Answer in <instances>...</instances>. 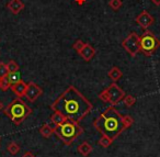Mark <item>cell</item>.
I'll use <instances>...</instances> for the list:
<instances>
[{"instance_id": "8", "label": "cell", "mask_w": 160, "mask_h": 157, "mask_svg": "<svg viewBox=\"0 0 160 157\" xmlns=\"http://www.w3.org/2000/svg\"><path fill=\"white\" fill-rule=\"evenodd\" d=\"M42 93H43V90L38 85H36L35 82H33V81H30L29 84H28V89H27V91H25L24 97L28 99V101L35 102Z\"/></svg>"}, {"instance_id": "6", "label": "cell", "mask_w": 160, "mask_h": 157, "mask_svg": "<svg viewBox=\"0 0 160 157\" xmlns=\"http://www.w3.org/2000/svg\"><path fill=\"white\" fill-rule=\"evenodd\" d=\"M125 96H126L125 95V91L118 85H116V82L111 84L108 88H105L104 90H102L99 93V98L103 102H108L111 106L118 104L121 100L124 99Z\"/></svg>"}, {"instance_id": "29", "label": "cell", "mask_w": 160, "mask_h": 157, "mask_svg": "<svg viewBox=\"0 0 160 157\" xmlns=\"http://www.w3.org/2000/svg\"><path fill=\"white\" fill-rule=\"evenodd\" d=\"M2 108H3V104H2V102L0 101V111L2 110Z\"/></svg>"}, {"instance_id": "11", "label": "cell", "mask_w": 160, "mask_h": 157, "mask_svg": "<svg viewBox=\"0 0 160 157\" xmlns=\"http://www.w3.org/2000/svg\"><path fill=\"white\" fill-rule=\"evenodd\" d=\"M7 9L11 13L19 14L24 9V3H22V0H10L7 5Z\"/></svg>"}, {"instance_id": "12", "label": "cell", "mask_w": 160, "mask_h": 157, "mask_svg": "<svg viewBox=\"0 0 160 157\" xmlns=\"http://www.w3.org/2000/svg\"><path fill=\"white\" fill-rule=\"evenodd\" d=\"M27 89H28V84L23 81V80H21L20 82H18L17 85H14V86L11 87V90L13 91L14 95H16L17 97H19V98L23 97V96L25 95V91H27Z\"/></svg>"}, {"instance_id": "18", "label": "cell", "mask_w": 160, "mask_h": 157, "mask_svg": "<svg viewBox=\"0 0 160 157\" xmlns=\"http://www.w3.org/2000/svg\"><path fill=\"white\" fill-rule=\"evenodd\" d=\"M7 150L10 155H17L20 150V146L16 143V142H10L7 146Z\"/></svg>"}, {"instance_id": "14", "label": "cell", "mask_w": 160, "mask_h": 157, "mask_svg": "<svg viewBox=\"0 0 160 157\" xmlns=\"http://www.w3.org/2000/svg\"><path fill=\"white\" fill-rule=\"evenodd\" d=\"M66 120H67V118L65 117L64 114H62L60 112H57V111H54V113L51 115V121H52V123H54L55 126L64 123Z\"/></svg>"}, {"instance_id": "24", "label": "cell", "mask_w": 160, "mask_h": 157, "mask_svg": "<svg viewBox=\"0 0 160 157\" xmlns=\"http://www.w3.org/2000/svg\"><path fill=\"white\" fill-rule=\"evenodd\" d=\"M8 74H9V71H8L7 64L0 63V78L6 77V76H8Z\"/></svg>"}, {"instance_id": "20", "label": "cell", "mask_w": 160, "mask_h": 157, "mask_svg": "<svg viewBox=\"0 0 160 157\" xmlns=\"http://www.w3.org/2000/svg\"><path fill=\"white\" fill-rule=\"evenodd\" d=\"M123 100H124V103L127 108H131V107H133L136 103V98L132 95H126Z\"/></svg>"}, {"instance_id": "23", "label": "cell", "mask_w": 160, "mask_h": 157, "mask_svg": "<svg viewBox=\"0 0 160 157\" xmlns=\"http://www.w3.org/2000/svg\"><path fill=\"white\" fill-rule=\"evenodd\" d=\"M123 3L122 0H110L109 1V6L111 9H113L114 11H118L121 7H122Z\"/></svg>"}, {"instance_id": "9", "label": "cell", "mask_w": 160, "mask_h": 157, "mask_svg": "<svg viewBox=\"0 0 160 157\" xmlns=\"http://www.w3.org/2000/svg\"><path fill=\"white\" fill-rule=\"evenodd\" d=\"M153 22H155V18H153L149 12H147L146 10L142 11L136 17V23L144 30L148 29L150 25L153 24Z\"/></svg>"}, {"instance_id": "3", "label": "cell", "mask_w": 160, "mask_h": 157, "mask_svg": "<svg viewBox=\"0 0 160 157\" xmlns=\"http://www.w3.org/2000/svg\"><path fill=\"white\" fill-rule=\"evenodd\" d=\"M54 133L62 139L66 145H70L76 139L83 133V128L80 126L79 122L67 119L64 123L56 125L54 128Z\"/></svg>"}, {"instance_id": "26", "label": "cell", "mask_w": 160, "mask_h": 157, "mask_svg": "<svg viewBox=\"0 0 160 157\" xmlns=\"http://www.w3.org/2000/svg\"><path fill=\"white\" fill-rule=\"evenodd\" d=\"M83 46H85V43H83L81 40H77V41H76V42L72 44V49L75 50L76 52H78V53H79V52L81 51V50H82V47H83Z\"/></svg>"}, {"instance_id": "2", "label": "cell", "mask_w": 160, "mask_h": 157, "mask_svg": "<svg viewBox=\"0 0 160 157\" xmlns=\"http://www.w3.org/2000/svg\"><path fill=\"white\" fill-rule=\"evenodd\" d=\"M94 128L102 135H105L112 141L116 139L125 130L123 115L113 106L107 108L93 123Z\"/></svg>"}, {"instance_id": "28", "label": "cell", "mask_w": 160, "mask_h": 157, "mask_svg": "<svg viewBox=\"0 0 160 157\" xmlns=\"http://www.w3.org/2000/svg\"><path fill=\"white\" fill-rule=\"evenodd\" d=\"M150 1L153 3V5H156V6H160V0H150Z\"/></svg>"}, {"instance_id": "5", "label": "cell", "mask_w": 160, "mask_h": 157, "mask_svg": "<svg viewBox=\"0 0 160 157\" xmlns=\"http://www.w3.org/2000/svg\"><path fill=\"white\" fill-rule=\"evenodd\" d=\"M140 52L145 56H151L160 47V40L150 31H145L139 36Z\"/></svg>"}, {"instance_id": "21", "label": "cell", "mask_w": 160, "mask_h": 157, "mask_svg": "<svg viewBox=\"0 0 160 157\" xmlns=\"http://www.w3.org/2000/svg\"><path fill=\"white\" fill-rule=\"evenodd\" d=\"M7 67L9 73H13V71H19V64L16 62V60H11L7 63Z\"/></svg>"}, {"instance_id": "16", "label": "cell", "mask_w": 160, "mask_h": 157, "mask_svg": "<svg viewBox=\"0 0 160 157\" xmlns=\"http://www.w3.org/2000/svg\"><path fill=\"white\" fill-rule=\"evenodd\" d=\"M55 128V126H54ZM54 128H52L49 124H47V123H45V124H43L42 126L40 128V133H41V135H42L43 137H49L52 134L54 133Z\"/></svg>"}, {"instance_id": "25", "label": "cell", "mask_w": 160, "mask_h": 157, "mask_svg": "<svg viewBox=\"0 0 160 157\" xmlns=\"http://www.w3.org/2000/svg\"><path fill=\"white\" fill-rule=\"evenodd\" d=\"M123 122H124V125H125V128H129V126H132L133 125V123H134V119L131 117V115H124L123 117Z\"/></svg>"}, {"instance_id": "19", "label": "cell", "mask_w": 160, "mask_h": 157, "mask_svg": "<svg viewBox=\"0 0 160 157\" xmlns=\"http://www.w3.org/2000/svg\"><path fill=\"white\" fill-rule=\"evenodd\" d=\"M9 89H11V85H10L9 79H8V76L0 78V90L7 91V90H9Z\"/></svg>"}, {"instance_id": "4", "label": "cell", "mask_w": 160, "mask_h": 157, "mask_svg": "<svg viewBox=\"0 0 160 157\" xmlns=\"http://www.w3.org/2000/svg\"><path fill=\"white\" fill-rule=\"evenodd\" d=\"M32 113V109L27 106L21 98L17 97L12 102H10L5 109V114L10 118L16 125H20Z\"/></svg>"}, {"instance_id": "1", "label": "cell", "mask_w": 160, "mask_h": 157, "mask_svg": "<svg viewBox=\"0 0 160 157\" xmlns=\"http://www.w3.org/2000/svg\"><path fill=\"white\" fill-rule=\"evenodd\" d=\"M51 109L60 112L67 119L80 122L91 112L93 106L75 86H69L52 103Z\"/></svg>"}, {"instance_id": "15", "label": "cell", "mask_w": 160, "mask_h": 157, "mask_svg": "<svg viewBox=\"0 0 160 157\" xmlns=\"http://www.w3.org/2000/svg\"><path fill=\"white\" fill-rule=\"evenodd\" d=\"M92 149H93V148H92V146L90 145L88 142H83V143H81L78 146V152L85 157L88 156V155L92 152Z\"/></svg>"}, {"instance_id": "13", "label": "cell", "mask_w": 160, "mask_h": 157, "mask_svg": "<svg viewBox=\"0 0 160 157\" xmlns=\"http://www.w3.org/2000/svg\"><path fill=\"white\" fill-rule=\"evenodd\" d=\"M108 76H109L110 79L113 80V82H116L118 80L121 79V77L123 76V74H122V71H121L118 67L114 66V67H112V68L109 71V73H108Z\"/></svg>"}, {"instance_id": "17", "label": "cell", "mask_w": 160, "mask_h": 157, "mask_svg": "<svg viewBox=\"0 0 160 157\" xmlns=\"http://www.w3.org/2000/svg\"><path fill=\"white\" fill-rule=\"evenodd\" d=\"M8 79H9V82L10 85L12 86H14V85H17L18 82H20L21 80V74L20 71H13V73H9L8 74Z\"/></svg>"}, {"instance_id": "27", "label": "cell", "mask_w": 160, "mask_h": 157, "mask_svg": "<svg viewBox=\"0 0 160 157\" xmlns=\"http://www.w3.org/2000/svg\"><path fill=\"white\" fill-rule=\"evenodd\" d=\"M22 157H35V156H34V155L32 154L31 152H27V153H25L24 155H23Z\"/></svg>"}, {"instance_id": "7", "label": "cell", "mask_w": 160, "mask_h": 157, "mask_svg": "<svg viewBox=\"0 0 160 157\" xmlns=\"http://www.w3.org/2000/svg\"><path fill=\"white\" fill-rule=\"evenodd\" d=\"M122 46L132 57H135L140 52V44H139V35L136 32H132L124 39L122 42Z\"/></svg>"}, {"instance_id": "10", "label": "cell", "mask_w": 160, "mask_h": 157, "mask_svg": "<svg viewBox=\"0 0 160 157\" xmlns=\"http://www.w3.org/2000/svg\"><path fill=\"white\" fill-rule=\"evenodd\" d=\"M78 54H79L86 62H90V60L94 57V55H96V50H94L90 44L85 43V46L82 47V50H81Z\"/></svg>"}, {"instance_id": "22", "label": "cell", "mask_w": 160, "mask_h": 157, "mask_svg": "<svg viewBox=\"0 0 160 157\" xmlns=\"http://www.w3.org/2000/svg\"><path fill=\"white\" fill-rule=\"evenodd\" d=\"M112 139H109L108 136H105V135H102L101 136V139H99V144H100L102 147H104V148H107V147H109L110 145L112 144Z\"/></svg>"}]
</instances>
